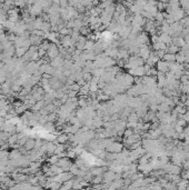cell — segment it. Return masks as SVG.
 <instances>
[{"label": "cell", "instance_id": "obj_38", "mask_svg": "<svg viewBox=\"0 0 189 190\" xmlns=\"http://www.w3.org/2000/svg\"><path fill=\"white\" fill-rule=\"evenodd\" d=\"M61 183L58 182H50V190H60Z\"/></svg>", "mask_w": 189, "mask_h": 190}, {"label": "cell", "instance_id": "obj_22", "mask_svg": "<svg viewBox=\"0 0 189 190\" xmlns=\"http://www.w3.org/2000/svg\"><path fill=\"white\" fill-rule=\"evenodd\" d=\"M162 60L164 61H166V62H176V55H173V54H168L166 52V55L164 56L162 58Z\"/></svg>", "mask_w": 189, "mask_h": 190}, {"label": "cell", "instance_id": "obj_40", "mask_svg": "<svg viewBox=\"0 0 189 190\" xmlns=\"http://www.w3.org/2000/svg\"><path fill=\"white\" fill-rule=\"evenodd\" d=\"M92 75L91 73H84V80L87 82V84H89L90 81H91V79H92Z\"/></svg>", "mask_w": 189, "mask_h": 190}, {"label": "cell", "instance_id": "obj_43", "mask_svg": "<svg viewBox=\"0 0 189 190\" xmlns=\"http://www.w3.org/2000/svg\"><path fill=\"white\" fill-rule=\"evenodd\" d=\"M151 41H153V43H157V42H159V35H153L151 36Z\"/></svg>", "mask_w": 189, "mask_h": 190}, {"label": "cell", "instance_id": "obj_36", "mask_svg": "<svg viewBox=\"0 0 189 190\" xmlns=\"http://www.w3.org/2000/svg\"><path fill=\"white\" fill-rule=\"evenodd\" d=\"M135 134L134 132V129H129V128H126L124 131V138H129L130 136Z\"/></svg>", "mask_w": 189, "mask_h": 190}, {"label": "cell", "instance_id": "obj_31", "mask_svg": "<svg viewBox=\"0 0 189 190\" xmlns=\"http://www.w3.org/2000/svg\"><path fill=\"white\" fill-rule=\"evenodd\" d=\"M50 45H51V42L49 41V40H47V39H45L44 41L41 42V45L39 46V48H41V49H44V50H47L49 49V47H50Z\"/></svg>", "mask_w": 189, "mask_h": 190}, {"label": "cell", "instance_id": "obj_42", "mask_svg": "<svg viewBox=\"0 0 189 190\" xmlns=\"http://www.w3.org/2000/svg\"><path fill=\"white\" fill-rule=\"evenodd\" d=\"M78 93H79V92L73 91V90H69V91H68V93H67V96H68V98H76Z\"/></svg>", "mask_w": 189, "mask_h": 190}, {"label": "cell", "instance_id": "obj_25", "mask_svg": "<svg viewBox=\"0 0 189 190\" xmlns=\"http://www.w3.org/2000/svg\"><path fill=\"white\" fill-rule=\"evenodd\" d=\"M27 51H28V49H26V48H16L15 57H17V58H22Z\"/></svg>", "mask_w": 189, "mask_h": 190}, {"label": "cell", "instance_id": "obj_34", "mask_svg": "<svg viewBox=\"0 0 189 190\" xmlns=\"http://www.w3.org/2000/svg\"><path fill=\"white\" fill-rule=\"evenodd\" d=\"M5 159H9V151L8 150H0V161L5 160Z\"/></svg>", "mask_w": 189, "mask_h": 190}, {"label": "cell", "instance_id": "obj_46", "mask_svg": "<svg viewBox=\"0 0 189 190\" xmlns=\"http://www.w3.org/2000/svg\"><path fill=\"white\" fill-rule=\"evenodd\" d=\"M182 178L189 181V170H185V172H182Z\"/></svg>", "mask_w": 189, "mask_h": 190}, {"label": "cell", "instance_id": "obj_7", "mask_svg": "<svg viewBox=\"0 0 189 190\" xmlns=\"http://www.w3.org/2000/svg\"><path fill=\"white\" fill-rule=\"evenodd\" d=\"M136 41H137V43L139 45V47H140V46H142V45H148V42H149V37H148V34L145 32V31H142L141 34H139V35L137 36Z\"/></svg>", "mask_w": 189, "mask_h": 190}, {"label": "cell", "instance_id": "obj_51", "mask_svg": "<svg viewBox=\"0 0 189 190\" xmlns=\"http://www.w3.org/2000/svg\"><path fill=\"white\" fill-rule=\"evenodd\" d=\"M0 187H1V182H0Z\"/></svg>", "mask_w": 189, "mask_h": 190}, {"label": "cell", "instance_id": "obj_3", "mask_svg": "<svg viewBox=\"0 0 189 190\" xmlns=\"http://www.w3.org/2000/svg\"><path fill=\"white\" fill-rule=\"evenodd\" d=\"M59 49H58V46L56 43H51L49 49L47 50V57L50 59V60H53L55 58L59 57Z\"/></svg>", "mask_w": 189, "mask_h": 190}, {"label": "cell", "instance_id": "obj_4", "mask_svg": "<svg viewBox=\"0 0 189 190\" xmlns=\"http://www.w3.org/2000/svg\"><path fill=\"white\" fill-rule=\"evenodd\" d=\"M150 54H151V50H150V48H149V46H148V45H142V46H140L138 56L140 57L144 61H146V60L149 58Z\"/></svg>", "mask_w": 189, "mask_h": 190}, {"label": "cell", "instance_id": "obj_44", "mask_svg": "<svg viewBox=\"0 0 189 190\" xmlns=\"http://www.w3.org/2000/svg\"><path fill=\"white\" fill-rule=\"evenodd\" d=\"M174 129H175V131H176L177 134H180V132H182V131H184V127L178 126V125H176Z\"/></svg>", "mask_w": 189, "mask_h": 190}, {"label": "cell", "instance_id": "obj_35", "mask_svg": "<svg viewBox=\"0 0 189 190\" xmlns=\"http://www.w3.org/2000/svg\"><path fill=\"white\" fill-rule=\"evenodd\" d=\"M112 3H114L112 1H105V2H100L98 7L100 8V9H102V10H105V9H107L109 6H111Z\"/></svg>", "mask_w": 189, "mask_h": 190}, {"label": "cell", "instance_id": "obj_48", "mask_svg": "<svg viewBox=\"0 0 189 190\" xmlns=\"http://www.w3.org/2000/svg\"><path fill=\"white\" fill-rule=\"evenodd\" d=\"M182 167L185 168V170H189V160H186V161L184 162Z\"/></svg>", "mask_w": 189, "mask_h": 190}, {"label": "cell", "instance_id": "obj_26", "mask_svg": "<svg viewBox=\"0 0 189 190\" xmlns=\"http://www.w3.org/2000/svg\"><path fill=\"white\" fill-rule=\"evenodd\" d=\"M58 161H59V157L57 155H52L47 159V162H48L50 166H52V165H57Z\"/></svg>", "mask_w": 189, "mask_h": 190}, {"label": "cell", "instance_id": "obj_21", "mask_svg": "<svg viewBox=\"0 0 189 190\" xmlns=\"http://www.w3.org/2000/svg\"><path fill=\"white\" fill-rule=\"evenodd\" d=\"M105 72H106V69H102V68H96L94 70H92L91 75H92V77L100 79V77H101Z\"/></svg>", "mask_w": 189, "mask_h": 190}, {"label": "cell", "instance_id": "obj_45", "mask_svg": "<svg viewBox=\"0 0 189 190\" xmlns=\"http://www.w3.org/2000/svg\"><path fill=\"white\" fill-rule=\"evenodd\" d=\"M179 81H180V84H187L189 80H188V78H187V76H186V75H184V76L180 78V80H179Z\"/></svg>", "mask_w": 189, "mask_h": 190}, {"label": "cell", "instance_id": "obj_28", "mask_svg": "<svg viewBox=\"0 0 189 190\" xmlns=\"http://www.w3.org/2000/svg\"><path fill=\"white\" fill-rule=\"evenodd\" d=\"M8 143L10 145V146H12V145H15L18 142V134H11L10 137H9V139L7 141Z\"/></svg>", "mask_w": 189, "mask_h": 190}, {"label": "cell", "instance_id": "obj_37", "mask_svg": "<svg viewBox=\"0 0 189 190\" xmlns=\"http://www.w3.org/2000/svg\"><path fill=\"white\" fill-rule=\"evenodd\" d=\"M27 5V2L26 1H14V6H15L16 8H23L25 6Z\"/></svg>", "mask_w": 189, "mask_h": 190}, {"label": "cell", "instance_id": "obj_27", "mask_svg": "<svg viewBox=\"0 0 189 190\" xmlns=\"http://www.w3.org/2000/svg\"><path fill=\"white\" fill-rule=\"evenodd\" d=\"M65 151H67V145L58 143V145H57V149H56V152H55V155H58V154L65 152Z\"/></svg>", "mask_w": 189, "mask_h": 190}, {"label": "cell", "instance_id": "obj_19", "mask_svg": "<svg viewBox=\"0 0 189 190\" xmlns=\"http://www.w3.org/2000/svg\"><path fill=\"white\" fill-rule=\"evenodd\" d=\"M89 93H90V91H89V84H86L85 86L80 87V90H79L80 96H82V97H88Z\"/></svg>", "mask_w": 189, "mask_h": 190}, {"label": "cell", "instance_id": "obj_24", "mask_svg": "<svg viewBox=\"0 0 189 190\" xmlns=\"http://www.w3.org/2000/svg\"><path fill=\"white\" fill-rule=\"evenodd\" d=\"M188 185H189L188 180L181 179V180H180V182L177 185V189L178 190H186L187 189V187H188Z\"/></svg>", "mask_w": 189, "mask_h": 190}, {"label": "cell", "instance_id": "obj_11", "mask_svg": "<svg viewBox=\"0 0 189 190\" xmlns=\"http://www.w3.org/2000/svg\"><path fill=\"white\" fill-rule=\"evenodd\" d=\"M101 127H103V120L101 117L99 116H96L94 119H92V128L94 129H100Z\"/></svg>", "mask_w": 189, "mask_h": 190}, {"label": "cell", "instance_id": "obj_6", "mask_svg": "<svg viewBox=\"0 0 189 190\" xmlns=\"http://www.w3.org/2000/svg\"><path fill=\"white\" fill-rule=\"evenodd\" d=\"M155 68L157 69V71L158 72H162V73H167V72H169V67H168V62H166V61H164V60H159L158 62H157V64L155 66Z\"/></svg>", "mask_w": 189, "mask_h": 190}, {"label": "cell", "instance_id": "obj_33", "mask_svg": "<svg viewBox=\"0 0 189 190\" xmlns=\"http://www.w3.org/2000/svg\"><path fill=\"white\" fill-rule=\"evenodd\" d=\"M46 120H47V122H53L55 120H57V113L56 112H52V113H49L47 117H45Z\"/></svg>", "mask_w": 189, "mask_h": 190}, {"label": "cell", "instance_id": "obj_15", "mask_svg": "<svg viewBox=\"0 0 189 190\" xmlns=\"http://www.w3.org/2000/svg\"><path fill=\"white\" fill-rule=\"evenodd\" d=\"M56 141H57V143H62V145H66L67 142H69L68 134H64V132L59 134L58 136H57V138H56Z\"/></svg>", "mask_w": 189, "mask_h": 190}, {"label": "cell", "instance_id": "obj_41", "mask_svg": "<svg viewBox=\"0 0 189 190\" xmlns=\"http://www.w3.org/2000/svg\"><path fill=\"white\" fill-rule=\"evenodd\" d=\"M69 90H73V91H77V92H79L80 90V86L77 82L76 84H73V86H70L69 87Z\"/></svg>", "mask_w": 189, "mask_h": 190}, {"label": "cell", "instance_id": "obj_49", "mask_svg": "<svg viewBox=\"0 0 189 190\" xmlns=\"http://www.w3.org/2000/svg\"><path fill=\"white\" fill-rule=\"evenodd\" d=\"M77 84H79L80 87H82V86H85V84H87V82H86V81H85V80H84V79H81V80H79V81H78V82H77Z\"/></svg>", "mask_w": 189, "mask_h": 190}, {"label": "cell", "instance_id": "obj_5", "mask_svg": "<svg viewBox=\"0 0 189 190\" xmlns=\"http://www.w3.org/2000/svg\"><path fill=\"white\" fill-rule=\"evenodd\" d=\"M127 73L130 75L131 77H134V78H142L144 76H146L144 66H141V67H137V68H135V69H129Z\"/></svg>", "mask_w": 189, "mask_h": 190}, {"label": "cell", "instance_id": "obj_2", "mask_svg": "<svg viewBox=\"0 0 189 190\" xmlns=\"http://www.w3.org/2000/svg\"><path fill=\"white\" fill-rule=\"evenodd\" d=\"M73 165V163L70 161V159H69L68 157L59 159L58 163H57V166L62 169V170H64V172H67V171H69V170H70V167H71Z\"/></svg>", "mask_w": 189, "mask_h": 190}, {"label": "cell", "instance_id": "obj_17", "mask_svg": "<svg viewBox=\"0 0 189 190\" xmlns=\"http://www.w3.org/2000/svg\"><path fill=\"white\" fill-rule=\"evenodd\" d=\"M46 106H47V104L45 102V100H41V101H37L36 105L34 106L32 108H31V111H34V112H38V111H40L41 109H44Z\"/></svg>", "mask_w": 189, "mask_h": 190}, {"label": "cell", "instance_id": "obj_16", "mask_svg": "<svg viewBox=\"0 0 189 190\" xmlns=\"http://www.w3.org/2000/svg\"><path fill=\"white\" fill-rule=\"evenodd\" d=\"M35 145H36V139L29 138V139L27 140V142H26V145L23 146V148H25L26 151H31V150L35 149Z\"/></svg>", "mask_w": 189, "mask_h": 190}, {"label": "cell", "instance_id": "obj_9", "mask_svg": "<svg viewBox=\"0 0 189 190\" xmlns=\"http://www.w3.org/2000/svg\"><path fill=\"white\" fill-rule=\"evenodd\" d=\"M115 177H116V174L114 172V171H111V170H107L105 174H103V183H107V185H109L114 180H115Z\"/></svg>", "mask_w": 189, "mask_h": 190}, {"label": "cell", "instance_id": "obj_32", "mask_svg": "<svg viewBox=\"0 0 189 190\" xmlns=\"http://www.w3.org/2000/svg\"><path fill=\"white\" fill-rule=\"evenodd\" d=\"M91 182L94 185H101V183H103V178H102V176H94L91 180Z\"/></svg>", "mask_w": 189, "mask_h": 190}, {"label": "cell", "instance_id": "obj_23", "mask_svg": "<svg viewBox=\"0 0 189 190\" xmlns=\"http://www.w3.org/2000/svg\"><path fill=\"white\" fill-rule=\"evenodd\" d=\"M180 51V48H178L177 46H175V45H169L167 48V52L168 54H173V55H177L178 52Z\"/></svg>", "mask_w": 189, "mask_h": 190}, {"label": "cell", "instance_id": "obj_47", "mask_svg": "<svg viewBox=\"0 0 189 190\" xmlns=\"http://www.w3.org/2000/svg\"><path fill=\"white\" fill-rule=\"evenodd\" d=\"M186 138V134H185V132L182 131V132H180V134H178V140H184Z\"/></svg>", "mask_w": 189, "mask_h": 190}, {"label": "cell", "instance_id": "obj_10", "mask_svg": "<svg viewBox=\"0 0 189 190\" xmlns=\"http://www.w3.org/2000/svg\"><path fill=\"white\" fill-rule=\"evenodd\" d=\"M107 167H94V169H90V174L92 176H103V174L107 171Z\"/></svg>", "mask_w": 189, "mask_h": 190}, {"label": "cell", "instance_id": "obj_18", "mask_svg": "<svg viewBox=\"0 0 189 190\" xmlns=\"http://www.w3.org/2000/svg\"><path fill=\"white\" fill-rule=\"evenodd\" d=\"M173 110L171 107H169L166 104H159L158 105V112H162V113H166V112H170Z\"/></svg>", "mask_w": 189, "mask_h": 190}, {"label": "cell", "instance_id": "obj_14", "mask_svg": "<svg viewBox=\"0 0 189 190\" xmlns=\"http://www.w3.org/2000/svg\"><path fill=\"white\" fill-rule=\"evenodd\" d=\"M22 154L20 152V150L18 149H12L11 151H9V160H17L18 158H20Z\"/></svg>", "mask_w": 189, "mask_h": 190}, {"label": "cell", "instance_id": "obj_29", "mask_svg": "<svg viewBox=\"0 0 189 190\" xmlns=\"http://www.w3.org/2000/svg\"><path fill=\"white\" fill-rule=\"evenodd\" d=\"M90 31H91V29L90 27H82V28L79 30V34L80 36H84V37H86V36H89L90 35Z\"/></svg>", "mask_w": 189, "mask_h": 190}, {"label": "cell", "instance_id": "obj_50", "mask_svg": "<svg viewBox=\"0 0 189 190\" xmlns=\"http://www.w3.org/2000/svg\"><path fill=\"white\" fill-rule=\"evenodd\" d=\"M0 95H2V86L0 84Z\"/></svg>", "mask_w": 189, "mask_h": 190}, {"label": "cell", "instance_id": "obj_8", "mask_svg": "<svg viewBox=\"0 0 189 190\" xmlns=\"http://www.w3.org/2000/svg\"><path fill=\"white\" fill-rule=\"evenodd\" d=\"M64 64H65V59H64L61 56L57 57V58H55L53 60H51L50 61V66L52 67V68H55V69L62 68Z\"/></svg>", "mask_w": 189, "mask_h": 190}, {"label": "cell", "instance_id": "obj_1", "mask_svg": "<svg viewBox=\"0 0 189 190\" xmlns=\"http://www.w3.org/2000/svg\"><path fill=\"white\" fill-rule=\"evenodd\" d=\"M123 150H124V145L119 141H114L109 147L106 149V151L109 154H120Z\"/></svg>", "mask_w": 189, "mask_h": 190}, {"label": "cell", "instance_id": "obj_30", "mask_svg": "<svg viewBox=\"0 0 189 190\" xmlns=\"http://www.w3.org/2000/svg\"><path fill=\"white\" fill-rule=\"evenodd\" d=\"M94 41L88 39L87 42H86V46H85V51H92L94 50Z\"/></svg>", "mask_w": 189, "mask_h": 190}, {"label": "cell", "instance_id": "obj_20", "mask_svg": "<svg viewBox=\"0 0 189 190\" xmlns=\"http://www.w3.org/2000/svg\"><path fill=\"white\" fill-rule=\"evenodd\" d=\"M42 32H44L45 35H47V34H49L51 31V25L49 21H44V23H42V26H41V29H40Z\"/></svg>", "mask_w": 189, "mask_h": 190}, {"label": "cell", "instance_id": "obj_39", "mask_svg": "<svg viewBox=\"0 0 189 190\" xmlns=\"http://www.w3.org/2000/svg\"><path fill=\"white\" fill-rule=\"evenodd\" d=\"M38 55H39V58L40 59H42L45 57L47 56V51L44 49H41V48H38Z\"/></svg>", "mask_w": 189, "mask_h": 190}, {"label": "cell", "instance_id": "obj_12", "mask_svg": "<svg viewBox=\"0 0 189 190\" xmlns=\"http://www.w3.org/2000/svg\"><path fill=\"white\" fill-rule=\"evenodd\" d=\"M159 42H162V43H165V45H171V42H173V38L170 37L169 35L167 34H160L159 35Z\"/></svg>", "mask_w": 189, "mask_h": 190}, {"label": "cell", "instance_id": "obj_13", "mask_svg": "<svg viewBox=\"0 0 189 190\" xmlns=\"http://www.w3.org/2000/svg\"><path fill=\"white\" fill-rule=\"evenodd\" d=\"M171 38H173V42H171V43L175 45V46H177V47L180 48V49L182 48V46L186 43V42H185V39L182 38L181 36H180V37H171Z\"/></svg>", "mask_w": 189, "mask_h": 190}]
</instances>
